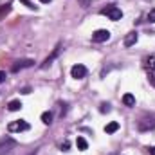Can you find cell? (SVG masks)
<instances>
[{"mask_svg": "<svg viewBox=\"0 0 155 155\" xmlns=\"http://www.w3.org/2000/svg\"><path fill=\"white\" fill-rule=\"evenodd\" d=\"M101 15L108 16V18L114 20V22H117V20L123 18V11H121L117 5H107V7H103V9H101Z\"/></svg>", "mask_w": 155, "mask_h": 155, "instance_id": "cell-1", "label": "cell"}, {"mask_svg": "<svg viewBox=\"0 0 155 155\" xmlns=\"http://www.w3.org/2000/svg\"><path fill=\"white\" fill-rule=\"evenodd\" d=\"M15 146H16V141H15V139H11V137H2V139H0V155L11 152Z\"/></svg>", "mask_w": 155, "mask_h": 155, "instance_id": "cell-2", "label": "cell"}, {"mask_svg": "<svg viewBox=\"0 0 155 155\" xmlns=\"http://www.w3.org/2000/svg\"><path fill=\"white\" fill-rule=\"evenodd\" d=\"M108 38H110V31H107V29H97V31L92 33V41L94 43H103Z\"/></svg>", "mask_w": 155, "mask_h": 155, "instance_id": "cell-3", "label": "cell"}, {"mask_svg": "<svg viewBox=\"0 0 155 155\" xmlns=\"http://www.w3.org/2000/svg\"><path fill=\"white\" fill-rule=\"evenodd\" d=\"M7 128H9V132H25V130H29V123L24 119H18V121L11 123Z\"/></svg>", "mask_w": 155, "mask_h": 155, "instance_id": "cell-4", "label": "cell"}, {"mask_svg": "<svg viewBox=\"0 0 155 155\" xmlns=\"http://www.w3.org/2000/svg\"><path fill=\"white\" fill-rule=\"evenodd\" d=\"M71 76L74 78V79H83V78L87 76V67L81 65V63L74 65V67L71 69Z\"/></svg>", "mask_w": 155, "mask_h": 155, "instance_id": "cell-5", "label": "cell"}, {"mask_svg": "<svg viewBox=\"0 0 155 155\" xmlns=\"http://www.w3.org/2000/svg\"><path fill=\"white\" fill-rule=\"evenodd\" d=\"M137 128L141 132H148V130H153L155 128V117H150V119H141L137 123Z\"/></svg>", "mask_w": 155, "mask_h": 155, "instance_id": "cell-6", "label": "cell"}, {"mask_svg": "<svg viewBox=\"0 0 155 155\" xmlns=\"http://www.w3.org/2000/svg\"><path fill=\"white\" fill-rule=\"evenodd\" d=\"M35 65V60H18L15 65H13V72H18L22 69H27V67H33Z\"/></svg>", "mask_w": 155, "mask_h": 155, "instance_id": "cell-7", "label": "cell"}, {"mask_svg": "<svg viewBox=\"0 0 155 155\" xmlns=\"http://www.w3.org/2000/svg\"><path fill=\"white\" fill-rule=\"evenodd\" d=\"M137 40H139V35H137L135 31L128 33V35L124 36V47H132V45H135V43H137Z\"/></svg>", "mask_w": 155, "mask_h": 155, "instance_id": "cell-8", "label": "cell"}, {"mask_svg": "<svg viewBox=\"0 0 155 155\" xmlns=\"http://www.w3.org/2000/svg\"><path fill=\"white\" fill-rule=\"evenodd\" d=\"M144 67H146L148 72H155V54L148 56V58L144 60Z\"/></svg>", "mask_w": 155, "mask_h": 155, "instance_id": "cell-9", "label": "cell"}, {"mask_svg": "<svg viewBox=\"0 0 155 155\" xmlns=\"http://www.w3.org/2000/svg\"><path fill=\"white\" fill-rule=\"evenodd\" d=\"M58 52H60V47H56V49H54V52H52V54H51V56H49V58H47V60L43 61V65H41V69H47V67H49V65L52 63V60H54V58L58 56Z\"/></svg>", "mask_w": 155, "mask_h": 155, "instance_id": "cell-10", "label": "cell"}, {"mask_svg": "<svg viewBox=\"0 0 155 155\" xmlns=\"http://www.w3.org/2000/svg\"><path fill=\"white\" fill-rule=\"evenodd\" d=\"M123 103H124V107H135V97L132 94H124L123 96Z\"/></svg>", "mask_w": 155, "mask_h": 155, "instance_id": "cell-11", "label": "cell"}, {"mask_svg": "<svg viewBox=\"0 0 155 155\" xmlns=\"http://www.w3.org/2000/svg\"><path fill=\"white\" fill-rule=\"evenodd\" d=\"M117 130H119V123H116V121H112V123H108V124L105 126V132H107V134H114Z\"/></svg>", "mask_w": 155, "mask_h": 155, "instance_id": "cell-12", "label": "cell"}, {"mask_svg": "<svg viewBox=\"0 0 155 155\" xmlns=\"http://www.w3.org/2000/svg\"><path fill=\"white\" fill-rule=\"evenodd\" d=\"M76 146L81 150V152H85V150L88 148V143L85 141V137H78V139H76Z\"/></svg>", "mask_w": 155, "mask_h": 155, "instance_id": "cell-13", "label": "cell"}, {"mask_svg": "<svg viewBox=\"0 0 155 155\" xmlns=\"http://www.w3.org/2000/svg\"><path fill=\"white\" fill-rule=\"evenodd\" d=\"M7 108H9L11 112H16V110H20V108H22V103H20L18 99H13V101L9 103V107H7Z\"/></svg>", "mask_w": 155, "mask_h": 155, "instance_id": "cell-14", "label": "cell"}, {"mask_svg": "<svg viewBox=\"0 0 155 155\" xmlns=\"http://www.w3.org/2000/svg\"><path fill=\"white\" fill-rule=\"evenodd\" d=\"M41 123L43 124H51L52 123V112H43L41 114Z\"/></svg>", "mask_w": 155, "mask_h": 155, "instance_id": "cell-15", "label": "cell"}, {"mask_svg": "<svg viewBox=\"0 0 155 155\" xmlns=\"http://www.w3.org/2000/svg\"><path fill=\"white\" fill-rule=\"evenodd\" d=\"M9 11H11V5H9V4H5V5H2V7H0V16H4V15H7Z\"/></svg>", "mask_w": 155, "mask_h": 155, "instance_id": "cell-16", "label": "cell"}, {"mask_svg": "<svg viewBox=\"0 0 155 155\" xmlns=\"http://www.w3.org/2000/svg\"><path fill=\"white\" fill-rule=\"evenodd\" d=\"M99 112H101V114H105V112H110V105H108V103H103V105L99 107Z\"/></svg>", "mask_w": 155, "mask_h": 155, "instance_id": "cell-17", "label": "cell"}, {"mask_svg": "<svg viewBox=\"0 0 155 155\" xmlns=\"http://www.w3.org/2000/svg\"><path fill=\"white\" fill-rule=\"evenodd\" d=\"M148 22H150V24H155V7L148 13Z\"/></svg>", "mask_w": 155, "mask_h": 155, "instance_id": "cell-18", "label": "cell"}, {"mask_svg": "<svg viewBox=\"0 0 155 155\" xmlns=\"http://www.w3.org/2000/svg\"><path fill=\"white\" fill-rule=\"evenodd\" d=\"M20 2H22V4H25V5H27L29 9H36V5H35L33 2H29V0H20Z\"/></svg>", "mask_w": 155, "mask_h": 155, "instance_id": "cell-19", "label": "cell"}, {"mask_svg": "<svg viewBox=\"0 0 155 155\" xmlns=\"http://www.w3.org/2000/svg\"><path fill=\"white\" fill-rule=\"evenodd\" d=\"M5 72H4V71H0V83H4V81H5Z\"/></svg>", "mask_w": 155, "mask_h": 155, "instance_id": "cell-20", "label": "cell"}, {"mask_svg": "<svg viewBox=\"0 0 155 155\" xmlns=\"http://www.w3.org/2000/svg\"><path fill=\"white\" fill-rule=\"evenodd\" d=\"M148 153H150V155H155V146H150V148H148Z\"/></svg>", "mask_w": 155, "mask_h": 155, "instance_id": "cell-21", "label": "cell"}, {"mask_svg": "<svg viewBox=\"0 0 155 155\" xmlns=\"http://www.w3.org/2000/svg\"><path fill=\"white\" fill-rule=\"evenodd\" d=\"M148 79H150V85H153V87H155V76H150Z\"/></svg>", "mask_w": 155, "mask_h": 155, "instance_id": "cell-22", "label": "cell"}, {"mask_svg": "<svg viewBox=\"0 0 155 155\" xmlns=\"http://www.w3.org/2000/svg\"><path fill=\"white\" fill-rule=\"evenodd\" d=\"M40 2H41V4H49L51 0H40Z\"/></svg>", "mask_w": 155, "mask_h": 155, "instance_id": "cell-23", "label": "cell"}]
</instances>
